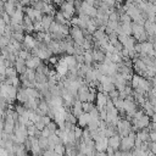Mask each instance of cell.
<instances>
[{"label": "cell", "instance_id": "cell-18", "mask_svg": "<svg viewBox=\"0 0 156 156\" xmlns=\"http://www.w3.org/2000/svg\"><path fill=\"white\" fill-rule=\"evenodd\" d=\"M94 104H90V103H82V111H83V113H89L93 109H94Z\"/></svg>", "mask_w": 156, "mask_h": 156}, {"label": "cell", "instance_id": "cell-24", "mask_svg": "<svg viewBox=\"0 0 156 156\" xmlns=\"http://www.w3.org/2000/svg\"><path fill=\"white\" fill-rule=\"evenodd\" d=\"M50 134H51V133L49 132V129H48L46 127L40 132V136H42V138H46V139H48L49 136H50Z\"/></svg>", "mask_w": 156, "mask_h": 156}, {"label": "cell", "instance_id": "cell-14", "mask_svg": "<svg viewBox=\"0 0 156 156\" xmlns=\"http://www.w3.org/2000/svg\"><path fill=\"white\" fill-rule=\"evenodd\" d=\"M93 57H92V50L90 51H84L83 52V64L87 66H92L93 65Z\"/></svg>", "mask_w": 156, "mask_h": 156}, {"label": "cell", "instance_id": "cell-19", "mask_svg": "<svg viewBox=\"0 0 156 156\" xmlns=\"http://www.w3.org/2000/svg\"><path fill=\"white\" fill-rule=\"evenodd\" d=\"M54 152L60 155V156H65V146L62 144H57L54 146Z\"/></svg>", "mask_w": 156, "mask_h": 156}, {"label": "cell", "instance_id": "cell-8", "mask_svg": "<svg viewBox=\"0 0 156 156\" xmlns=\"http://www.w3.org/2000/svg\"><path fill=\"white\" fill-rule=\"evenodd\" d=\"M42 60H39L37 56H32L29 60H26V67L29 70H35L37 67H39L42 65Z\"/></svg>", "mask_w": 156, "mask_h": 156}, {"label": "cell", "instance_id": "cell-20", "mask_svg": "<svg viewBox=\"0 0 156 156\" xmlns=\"http://www.w3.org/2000/svg\"><path fill=\"white\" fill-rule=\"evenodd\" d=\"M118 20H120V15L116 12V10L109 15V22H118Z\"/></svg>", "mask_w": 156, "mask_h": 156}, {"label": "cell", "instance_id": "cell-9", "mask_svg": "<svg viewBox=\"0 0 156 156\" xmlns=\"http://www.w3.org/2000/svg\"><path fill=\"white\" fill-rule=\"evenodd\" d=\"M107 143H109V146H110V148H112L115 151H117V150H118V148H120V143H121L120 135L116 134V135L111 136V138L107 139Z\"/></svg>", "mask_w": 156, "mask_h": 156}, {"label": "cell", "instance_id": "cell-31", "mask_svg": "<svg viewBox=\"0 0 156 156\" xmlns=\"http://www.w3.org/2000/svg\"><path fill=\"white\" fill-rule=\"evenodd\" d=\"M121 156H132V151H121Z\"/></svg>", "mask_w": 156, "mask_h": 156}, {"label": "cell", "instance_id": "cell-3", "mask_svg": "<svg viewBox=\"0 0 156 156\" xmlns=\"http://www.w3.org/2000/svg\"><path fill=\"white\" fill-rule=\"evenodd\" d=\"M61 12H66L68 15H71L72 17L76 15V10H74V6H73V2H66V3H62L61 6H60V10Z\"/></svg>", "mask_w": 156, "mask_h": 156}, {"label": "cell", "instance_id": "cell-30", "mask_svg": "<svg viewBox=\"0 0 156 156\" xmlns=\"http://www.w3.org/2000/svg\"><path fill=\"white\" fill-rule=\"evenodd\" d=\"M54 155V150H50V149H46L43 151V156H52Z\"/></svg>", "mask_w": 156, "mask_h": 156}, {"label": "cell", "instance_id": "cell-4", "mask_svg": "<svg viewBox=\"0 0 156 156\" xmlns=\"http://www.w3.org/2000/svg\"><path fill=\"white\" fill-rule=\"evenodd\" d=\"M90 121V116L89 113H82L80 117H77V126L80 128H87L88 123Z\"/></svg>", "mask_w": 156, "mask_h": 156}, {"label": "cell", "instance_id": "cell-15", "mask_svg": "<svg viewBox=\"0 0 156 156\" xmlns=\"http://www.w3.org/2000/svg\"><path fill=\"white\" fill-rule=\"evenodd\" d=\"M135 136H136V138H139L143 143H148V142H149V134H148L144 129L136 132V133H135Z\"/></svg>", "mask_w": 156, "mask_h": 156}, {"label": "cell", "instance_id": "cell-25", "mask_svg": "<svg viewBox=\"0 0 156 156\" xmlns=\"http://www.w3.org/2000/svg\"><path fill=\"white\" fill-rule=\"evenodd\" d=\"M34 127L39 130V132H42L44 128H45V126H44V123L42 122V121H39V122H37V123H34Z\"/></svg>", "mask_w": 156, "mask_h": 156}, {"label": "cell", "instance_id": "cell-21", "mask_svg": "<svg viewBox=\"0 0 156 156\" xmlns=\"http://www.w3.org/2000/svg\"><path fill=\"white\" fill-rule=\"evenodd\" d=\"M58 58L56 55H52V56H50L49 58H48V61H46V64H49V65H51V66H56L57 65V62H58Z\"/></svg>", "mask_w": 156, "mask_h": 156}, {"label": "cell", "instance_id": "cell-35", "mask_svg": "<svg viewBox=\"0 0 156 156\" xmlns=\"http://www.w3.org/2000/svg\"><path fill=\"white\" fill-rule=\"evenodd\" d=\"M0 58H2V52H0Z\"/></svg>", "mask_w": 156, "mask_h": 156}, {"label": "cell", "instance_id": "cell-27", "mask_svg": "<svg viewBox=\"0 0 156 156\" xmlns=\"http://www.w3.org/2000/svg\"><path fill=\"white\" fill-rule=\"evenodd\" d=\"M149 142L155 143L156 142V132H149Z\"/></svg>", "mask_w": 156, "mask_h": 156}, {"label": "cell", "instance_id": "cell-17", "mask_svg": "<svg viewBox=\"0 0 156 156\" xmlns=\"http://www.w3.org/2000/svg\"><path fill=\"white\" fill-rule=\"evenodd\" d=\"M14 111L18 115V116H23L25 113H26V109H25V106L23 105H21V104H17L16 106H14Z\"/></svg>", "mask_w": 156, "mask_h": 156}, {"label": "cell", "instance_id": "cell-1", "mask_svg": "<svg viewBox=\"0 0 156 156\" xmlns=\"http://www.w3.org/2000/svg\"><path fill=\"white\" fill-rule=\"evenodd\" d=\"M134 149V139H130L128 136H124V138H121V143H120V151H132Z\"/></svg>", "mask_w": 156, "mask_h": 156}, {"label": "cell", "instance_id": "cell-26", "mask_svg": "<svg viewBox=\"0 0 156 156\" xmlns=\"http://www.w3.org/2000/svg\"><path fill=\"white\" fill-rule=\"evenodd\" d=\"M40 121L44 123V126H48V124L51 122V118H50L49 116H46V115H45V116H42V120H40Z\"/></svg>", "mask_w": 156, "mask_h": 156}, {"label": "cell", "instance_id": "cell-22", "mask_svg": "<svg viewBox=\"0 0 156 156\" xmlns=\"http://www.w3.org/2000/svg\"><path fill=\"white\" fill-rule=\"evenodd\" d=\"M45 127L49 129V132H50L51 134H52V133H55V132H56V129H57V126H56V123H55L54 121H51V122H50L48 126H45Z\"/></svg>", "mask_w": 156, "mask_h": 156}, {"label": "cell", "instance_id": "cell-10", "mask_svg": "<svg viewBox=\"0 0 156 156\" xmlns=\"http://www.w3.org/2000/svg\"><path fill=\"white\" fill-rule=\"evenodd\" d=\"M52 21H54V17H51V16H49V15H43L42 21H40V25H42L44 32H48V29H49L50 25L52 23Z\"/></svg>", "mask_w": 156, "mask_h": 156}, {"label": "cell", "instance_id": "cell-6", "mask_svg": "<svg viewBox=\"0 0 156 156\" xmlns=\"http://www.w3.org/2000/svg\"><path fill=\"white\" fill-rule=\"evenodd\" d=\"M92 57H93V61L96 64H103L104 58H105V52H103L99 49H93L92 50Z\"/></svg>", "mask_w": 156, "mask_h": 156}, {"label": "cell", "instance_id": "cell-16", "mask_svg": "<svg viewBox=\"0 0 156 156\" xmlns=\"http://www.w3.org/2000/svg\"><path fill=\"white\" fill-rule=\"evenodd\" d=\"M5 77L6 78H15V77H17V72H16L15 67H8L5 70Z\"/></svg>", "mask_w": 156, "mask_h": 156}, {"label": "cell", "instance_id": "cell-23", "mask_svg": "<svg viewBox=\"0 0 156 156\" xmlns=\"http://www.w3.org/2000/svg\"><path fill=\"white\" fill-rule=\"evenodd\" d=\"M2 20L4 21V23H5L6 26L10 25V16H9L6 12H3V14H2Z\"/></svg>", "mask_w": 156, "mask_h": 156}, {"label": "cell", "instance_id": "cell-32", "mask_svg": "<svg viewBox=\"0 0 156 156\" xmlns=\"http://www.w3.org/2000/svg\"><path fill=\"white\" fill-rule=\"evenodd\" d=\"M4 129V118H0V133Z\"/></svg>", "mask_w": 156, "mask_h": 156}, {"label": "cell", "instance_id": "cell-5", "mask_svg": "<svg viewBox=\"0 0 156 156\" xmlns=\"http://www.w3.org/2000/svg\"><path fill=\"white\" fill-rule=\"evenodd\" d=\"M70 112L76 117V118H77V117H80L83 113V111H82V103L80 100H74L72 107L70 109Z\"/></svg>", "mask_w": 156, "mask_h": 156}, {"label": "cell", "instance_id": "cell-13", "mask_svg": "<svg viewBox=\"0 0 156 156\" xmlns=\"http://www.w3.org/2000/svg\"><path fill=\"white\" fill-rule=\"evenodd\" d=\"M20 77L25 78V80H27V81H29V82H34V80H35V70H29V68H27L26 72H25L22 76H20Z\"/></svg>", "mask_w": 156, "mask_h": 156}, {"label": "cell", "instance_id": "cell-33", "mask_svg": "<svg viewBox=\"0 0 156 156\" xmlns=\"http://www.w3.org/2000/svg\"><path fill=\"white\" fill-rule=\"evenodd\" d=\"M2 142H3V136H2V133H0V144H2Z\"/></svg>", "mask_w": 156, "mask_h": 156}, {"label": "cell", "instance_id": "cell-7", "mask_svg": "<svg viewBox=\"0 0 156 156\" xmlns=\"http://www.w3.org/2000/svg\"><path fill=\"white\" fill-rule=\"evenodd\" d=\"M144 28L143 26H139V25H136V23H133L132 22V37L135 39V42H138V39L139 37L144 33Z\"/></svg>", "mask_w": 156, "mask_h": 156}, {"label": "cell", "instance_id": "cell-12", "mask_svg": "<svg viewBox=\"0 0 156 156\" xmlns=\"http://www.w3.org/2000/svg\"><path fill=\"white\" fill-rule=\"evenodd\" d=\"M96 29H98V26H96V23H95V18H90L89 21H88V23H87V26H86L87 33H88L89 35H92Z\"/></svg>", "mask_w": 156, "mask_h": 156}, {"label": "cell", "instance_id": "cell-2", "mask_svg": "<svg viewBox=\"0 0 156 156\" xmlns=\"http://www.w3.org/2000/svg\"><path fill=\"white\" fill-rule=\"evenodd\" d=\"M14 67H15V70H16V72H17V76H22V74L26 72V70H27V67H26V61L23 60V58L18 57V56L16 57V60H15Z\"/></svg>", "mask_w": 156, "mask_h": 156}, {"label": "cell", "instance_id": "cell-28", "mask_svg": "<svg viewBox=\"0 0 156 156\" xmlns=\"http://www.w3.org/2000/svg\"><path fill=\"white\" fill-rule=\"evenodd\" d=\"M149 150L155 155L156 154V143H152V142H149Z\"/></svg>", "mask_w": 156, "mask_h": 156}, {"label": "cell", "instance_id": "cell-29", "mask_svg": "<svg viewBox=\"0 0 156 156\" xmlns=\"http://www.w3.org/2000/svg\"><path fill=\"white\" fill-rule=\"evenodd\" d=\"M142 144H143V142L139 138H136V136H135V139H134V149H139Z\"/></svg>", "mask_w": 156, "mask_h": 156}, {"label": "cell", "instance_id": "cell-34", "mask_svg": "<svg viewBox=\"0 0 156 156\" xmlns=\"http://www.w3.org/2000/svg\"><path fill=\"white\" fill-rule=\"evenodd\" d=\"M2 84H3V83H2V82H0V89H2Z\"/></svg>", "mask_w": 156, "mask_h": 156}, {"label": "cell", "instance_id": "cell-11", "mask_svg": "<svg viewBox=\"0 0 156 156\" xmlns=\"http://www.w3.org/2000/svg\"><path fill=\"white\" fill-rule=\"evenodd\" d=\"M16 10V6H15V2H12V0H10V2H6L4 3V12H6L10 17L14 15Z\"/></svg>", "mask_w": 156, "mask_h": 156}]
</instances>
